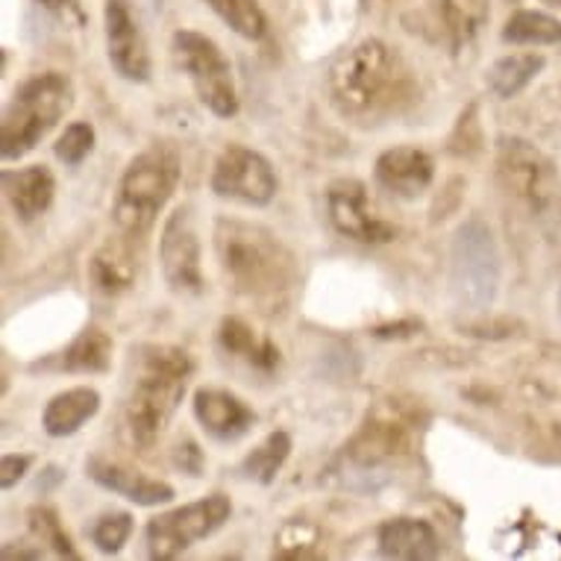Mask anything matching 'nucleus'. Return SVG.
I'll use <instances>...</instances> for the list:
<instances>
[{"label": "nucleus", "instance_id": "obj_1", "mask_svg": "<svg viewBox=\"0 0 561 561\" xmlns=\"http://www.w3.org/2000/svg\"><path fill=\"white\" fill-rule=\"evenodd\" d=\"M327 92L341 118L379 124L400 115L417 98V83L409 65L386 42L365 38L335 59Z\"/></svg>", "mask_w": 561, "mask_h": 561}, {"label": "nucleus", "instance_id": "obj_2", "mask_svg": "<svg viewBox=\"0 0 561 561\" xmlns=\"http://www.w3.org/2000/svg\"><path fill=\"white\" fill-rule=\"evenodd\" d=\"M215 250L232 286L253 304L276 312L295 286L297 265L283 241L259 224L221 218L215 224Z\"/></svg>", "mask_w": 561, "mask_h": 561}, {"label": "nucleus", "instance_id": "obj_3", "mask_svg": "<svg viewBox=\"0 0 561 561\" xmlns=\"http://www.w3.org/2000/svg\"><path fill=\"white\" fill-rule=\"evenodd\" d=\"M194 374L192 356L174 344H150L138 356L136 379L127 400V433L136 447L150 450L162 438L185 397Z\"/></svg>", "mask_w": 561, "mask_h": 561}, {"label": "nucleus", "instance_id": "obj_4", "mask_svg": "<svg viewBox=\"0 0 561 561\" xmlns=\"http://www.w3.org/2000/svg\"><path fill=\"white\" fill-rule=\"evenodd\" d=\"M180 183V159L168 148H150L127 165L112 203V221L121 236L145 239Z\"/></svg>", "mask_w": 561, "mask_h": 561}, {"label": "nucleus", "instance_id": "obj_5", "mask_svg": "<svg viewBox=\"0 0 561 561\" xmlns=\"http://www.w3.org/2000/svg\"><path fill=\"white\" fill-rule=\"evenodd\" d=\"M75 103V85L59 71L30 77L12 94L0 124V150L3 159L27 157L38 141L62 121Z\"/></svg>", "mask_w": 561, "mask_h": 561}, {"label": "nucleus", "instance_id": "obj_6", "mask_svg": "<svg viewBox=\"0 0 561 561\" xmlns=\"http://www.w3.org/2000/svg\"><path fill=\"white\" fill-rule=\"evenodd\" d=\"M453 295L461 309L485 312L494 304L500 286V253L494 236L479 218H470L456 230L450 250Z\"/></svg>", "mask_w": 561, "mask_h": 561}, {"label": "nucleus", "instance_id": "obj_7", "mask_svg": "<svg viewBox=\"0 0 561 561\" xmlns=\"http://www.w3.org/2000/svg\"><path fill=\"white\" fill-rule=\"evenodd\" d=\"M174 59L192 80L194 94L218 118H232L239 112V94L232 80V65L213 38L197 30H176Z\"/></svg>", "mask_w": 561, "mask_h": 561}, {"label": "nucleus", "instance_id": "obj_8", "mask_svg": "<svg viewBox=\"0 0 561 561\" xmlns=\"http://www.w3.org/2000/svg\"><path fill=\"white\" fill-rule=\"evenodd\" d=\"M232 515L230 497L224 494H209V497L194 500L180 508H171L165 515L153 517L145 529L150 559H176L180 552L194 547L203 538L218 533Z\"/></svg>", "mask_w": 561, "mask_h": 561}, {"label": "nucleus", "instance_id": "obj_9", "mask_svg": "<svg viewBox=\"0 0 561 561\" xmlns=\"http://www.w3.org/2000/svg\"><path fill=\"white\" fill-rule=\"evenodd\" d=\"M497 176L508 194L524 201L533 213H543L559 185L552 162L524 138H503L497 150Z\"/></svg>", "mask_w": 561, "mask_h": 561}, {"label": "nucleus", "instance_id": "obj_10", "mask_svg": "<svg viewBox=\"0 0 561 561\" xmlns=\"http://www.w3.org/2000/svg\"><path fill=\"white\" fill-rule=\"evenodd\" d=\"M414 433H417V421L405 412V405L388 400L368 414V421L350 442V459L362 468L388 465V461L412 453Z\"/></svg>", "mask_w": 561, "mask_h": 561}, {"label": "nucleus", "instance_id": "obj_11", "mask_svg": "<svg viewBox=\"0 0 561 561\" xmlns=\"http://www.w3.org/2000/svg\"><path fill=\"white\" fill-rule=\"evenodd\" d=\"M213 192L244 206H267L276 194L274 165L259 150L230 145L213 168Z\"/></svg>", "mask_w": 561, "mask_h": 561}, {"label": "nucleus", "instance_id": "obj_12", "mask_svg": "<svg viewBox=\"0 0 561 561\" xmlns=\"http://www.w3.org/2000/svg\"><path fill=\"white\" fill-rule=\"evenodd\" d=\"M159 262L165 283L180 295H197L203 288L201 241L194 227L192 206H176L162 227L159 239Z\"/></svg>", "mask_w": 561, "mask_h": 561}, {"label": "nucleus", "instance_id": "obj_13", "mask_svg": "<svg viewBox=\"0 0 561 561\" xmlns=\"http://www.w3.org/2000/svg\"><path fill=\"white\" fill-rule=\"evenodd\" d=\"M327 213H330L332 227L362 244H386L397 236V230L386 218L374 213L368 201V192L359 180H339L327 192Z\"/></svg>", "mask_w": 561, "mask_h": 561}, {"label": "nucleus", "instance_id": "obj_14", "mask_svg": "<svg viewBox=\"0 0 561 561\" xmlns=\"http://www.w3.org/2000/svg\"><path fill=\"white\" fill-rule=\"evenodd\" d=\"M103 24H106V54L112 68L129 83H148L150 80V47L148 38L133 19L127 0H106L103 7Z\"/></svg>", "mask_w": 561, "mask_h": 561}, {"label": "nucleus", "instance_id": "obj_15", "mask_svg": "<svg viewBox=\"0 0 561 561\" xmlns=\"http://www.w3.org/2000/svg\"><path fill=\"white\" fill-rule=\"evenodd\" d=\"M194 417L218 442H239L256 424V412L224 388H201L194 394Z\"/></svg>", "mask_w": 561, "mask_h": 561}, {"label": "nucleus", "instance_id": "obj_16", "mask_svg": "<svg viewBox=\"0 0 561 561\" xmlns=\"http://www.w3.org/2000/svg\"><path fill=\"white\" fill-rule=\"evenodd\" d=\"M89 477L98 482L101 488L118 494V497H127L129 503L136 506H162V503H171L174 500V488L162 482V479H150L138 470L121 465V461L103 459V456H94L89 465Z\"/></svg>", "mask_w": 561, "mask_h": 561}, {"label": "nucleus", "instance_id": "obj_17", "mask_svg": "<svg viewBox=\"0 0 561 561\" xmlns=\"http://www.w3.org/2000/svg\"><path fill=\"white\" fill-rule=\"evenodd\" d=\"M377 183L397 197H417L430 188L435 176V162L417 148H391L377 159Z\"/></svg>", "mask_w": 561, "mask_h": 561}, {"label": "nucleus", "instance_id": "obj_18", "mask_svg": "<svg viewBox=\"0 0 561 561\" xmlns=\"http://www.w3.org/2000/svg\"><path fill=\"white\" fill-rule=\"evenodd\" d=\"M377 547L386 559L400 561H430L438 559L442 538L433 526L417 517H394L379 526Z\"/></svg>", "mask_w": 561, "mask_h": 561}, {"label": "nucleus", "instance_id": "obj_19", "mask_svg": "<svg viewBox=\"0 0 561 561\" xmlns=\"http://www.w3.org/2000/svg\"><path fill=\"white\" fill-rule=\"evenodd\" d=\"M3 194H7L12 213L19 215L21 221H33V218L50 209L56 194V180L50 174V168L45 165L3 171Z\"/></svg>", "mask_w": 561, "mask_h": 561}, {"label": "nucleus", "instance_id": "obj_20", "mask_svg": "<svg viewBox=\"0 0 561 561\" xmlns=\"http://www.w3.org/2000/svg\"><path fill=\"white\" fill-rule=\"evenodd\" d=\"M101 409V394L89 386L68 388L62 394H56L42 412V426L50 438H65L75 435L85 421H92Z\"/></svg>", "mask_w": 561, "mask_h": 561}, {"label": "nucleus", "instance_id": "obj_21", "mask_svg": "<svg viewBox=\"0 0 561 561\" xmlns=\"http://www.w3.org/2000/svg\"><path fill=\"white\" fill-rule=\"evenodd\" d=\"M218 341H221V347L230 356L248 362L250 368L262 370V374H271L279 365V350H276L274 341L259 339L256 332L250 330L241 318H224L221 330H218Z\"/></svg>", "mask_w": 561, "mask_h": 561}, {"label": "nucleus", "instance_id": "obj_22", "mask_svg": "<svg viewBox=\"0 0 561 561\" xmlns=\"http://www.w3.org/2000/svg\"><path fill=\"white\" fill-rule=\"evenodd\" d=\"M89 274H92V283L98 291L103 295H121L127 291L136 283L138 262L136 256L129 253L127 244L121 241H106L98 253L89 262Z\"/></svg>", "mask_w": 561, "mask_h": 561}, {"label": "nucleus", "instance_id": "obj_23", "mask_svg": "<svg viewBox=\"0 0 561 561\" xmlns=\"http://www.w3.org/2000/svg\"><path fill=\"white\" fill-rule=\"evenodd\" d=\"M543 71V56L541 54H512L503 56L497 62L488 68L485 83L491 92L497 94L500 101H508L533 83L535 77Z\"/></svg>", "mask_w": 561, "mask_h": 561}, {"label": "nucleus", "instance_id": "obj_24", "mask_svg": "<svg viewBox=\"0 0 561 561\" xmlns=\"http://www.w3.org/2000/svg\"><path fill=\"white\" fill-rule=\"evenodd\" d=\"M112 365V339L98 327H89L65 347L59 368L68 374H103Z\"/></svg>", "mask_w": 561, "mask_h": 561}, {"label": "nucleus", "instance_id": "obj_25", "mask_svg": "<svg viewBox=\"0 0 561 561\" xmlns=\"http://www.w3.org/2000/svg\"><path fill=\"white\" fill-rule=\"evenodd\" d=\"M444 30L450 36V45L461 50L470 45L488 21V0H438Z\"/></svg>", "mask_w": 561, "mask_h": 561}, {"label": "nucleus", "instance_id": "obj_26", "mask_svg": "<svg viewBox=\"0 0 561 561\" xmlns=\"http://www.w3.org/2000/svg\"><path fill=\"white\" fill-rule=\"evenodd\" d=\"M503 42L508 45H559L561 21L538 10H520L506 21Z\"/></svg>", "mask_w": 561, "mask_h": 561}, {"label": "nucleus", "instance_id": "obj_27", "mask_svg": "<svg viewBox=\"0 0 561 561\" xmlns=\"http://www.w3.org/2000/svg\"><path fill=\"white\" fill-rule=\"evenodd\" d=\"M288 456H291V435L279 430V433L267 435L256 450L248 453V459L241 461V473L259 485H271Z\"/></svg>", "mask_w": 561, "mask_h": 561}, {"label": "nucleus", "instance_id": "obj_28", "mask_svg": "<svg viewBox=\"0 0 561 561\" xmlns=\"http://www.w3.org/2000/svg\"><path fill=\"white\" fill-rule=\"evenodd\" d=\"M209 10L230 24V30H236L241 38H250V42H259V38L267 33V19L262 7L256 0H206Z\"/></svg>", "mask_w": 561, "mask_h": 561}, {"label": "nucleus", "instance_id": "obj_29", "mask_svg": "<svg viewBox=\"0 0 561 561\" xmlns=\"http://www.w3.org/2000/svg\"><path fill=\"white\" fill-rule=\"evenodd\" d=\"M30 529H33V535H36L38 541L47 543L56 556H65V559H80V552L75 550L71 538L65 535L62 524H59V517H56L54 508H47V506L30 508Z\"/></svg>", "mask_w": 561, "mask_h": 561}, {"label": "nucleus", "instance_id": "obj_30", "mask_svg": "<svg viewBox=\"0 0 561 561\" xmlns=\"http://www.w3.org/2000/svg\"><path fill=\"white\" fill-rule=\"evenodd\" d=\"M318 529L304 520H291V524L283 526V533L276 535V547H274V556L279 559H312L318 556Z\"/></svg>", "mask_w": 561, "mask_h": 561}, {"label": "nucleus", "instance_id": "obj_31", "mask_svg": "<svg viewBox=\"0 0 561 561\" xmlns=\"http://www.w3.org/2000/svg\"><path fill=\"white\" fill-rule=\"evenodd\" d=\"M92 150H94V127L89 124V121H77V124H71V127H65V133L59 136V141H56L54 153L59 162L77 168L85 157H89V153H92Z\"/></svg>", "mask_w": 561, "mask_h": 561}, {"label": "nucleus", "instance_id": "obj_32", "mask_svg": "<svg viewBox=\"0 0 561 561\" xmlns=\"http://www.w3.org/2000/svg\"><path fill=\"white\" fill-rule=\"evenodd\" d=\"M89 535H92L94 547L101 552H118L129 541V535H133V515H127V512H112V515L98 517L92 529H89Z\"/></svg>", "mask_w": 561, "mask_h": 561}, {"label": "nucleus", "instance_id": "obj_33", "mask_svg": "<svg viewBox=\"0 0 561 561\" xmlns=\"http://www.w3.org/2000/svg\"><path fill=\"white\" fill-rule=\"evenodd\" d=\"M33 465V456H24V453H7L3 461H0V488L10 491L12 485H19L24 473Z\"/></svg>", "mask_w": 561, "mask_h": 561}, {"label": "nucleus", "instance_id": "obj_34", "mask_svg": "<svg viewBox=\"0 0 561 561\" xmlns=\"http://www.w3.org/2000/svg\"><path fill=\"white\" fill-rule=\"evenodd\" d=\"M174 465L183 470V473H188V477H201V470H203L201 447H197L194 442L180 444V447H176V453H174Z\"/></svg>", "mask_w": 561, "mask_h": 561}, {"label": "nucleus", "instance_id": "obj_35", "mask_svg": "<svg viewBox=\"0 0 561 561\" xmlns=\"http://www.w3.org/2000/svg\"><path fill=\"white\" fill-rule=\"evenodd\" d=\"M417 327H421V323H414V321H405V323H388V327H377V330H374V335H377V339H400V335H412V332H417Z\"/></svg>", "mask_w": 561, "mask_h": 561}, {"label": "nucleus", "instance_id": "obj_36", "mask_svg": "<svg viewBox=\"0 0 561 561\" xmlns=\"http://www.w3.org/2000/svg\"><path fill=\"white\" fill-rule=\"evenodd\" d=\"M38 3H42L45 10H62V7H68L71 0H38Z\"/></svg>", "mask_w": 561, "mask_h": 561}, {"label": "nucleus", "instance_id": "obj_37", "mask_svg": "<svg viewBox=\"0 0 561 561\" xmlns=\"http://www.w3.org/2000/svg\"><path fill=\"white\" fill-rule=\"evenodd\" d=\"M541 3H547V7H556V10H561V0H541Z\"/></svg>", "mask_w": 561, "mask_h": 561}, {"label": "nucleus", "instance_id": "obj_38", "mask_svg": "<svg viewBox=\"0 0 561 561\" xmlns=\"http://www.w3.org/2000/svg\"><path fill=\"white\" fill-rule=\"evenodd\" d=\"M559 312H561V291H559Z\"/></svg>", "mask_w": 561, "mask_h": 561}]
</instances>
